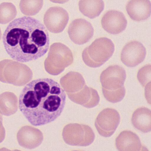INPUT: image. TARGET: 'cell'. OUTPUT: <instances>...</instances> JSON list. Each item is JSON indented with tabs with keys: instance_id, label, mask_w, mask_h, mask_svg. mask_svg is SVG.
Returning a JSON list of instances; mask_svg holds the SVG:
<instances>
[{
	"instance_id": "obj_18",
	"label": "cell",
	"mask_w": 151,
	"mask_h": 151,
	"mask_svg": "<svg viewBox=\"0 0 151 151\" xmlns=\"http://www.w3.org/2000/svg\"><path fill=\"white\" fill-rule=\"evenodd\" d=\"M137 76L139 81L143 87L150 83L151 65H145L140 68L138 71Z\"/></svg>"
},
{
	"instance_id": "obj_16",
	"label": "cell",
	"mask_w": 151,
	"mask_h": 151,
	"mask_svg": "<svg viewBox=\"0 0 151 151\" xmlns=\"http://www.w3.org/2000/svg\"><path fill=\"white\" fill-rule=\"evenodd\" d=\"M17 11L15 6L10 2H3L0 4V24H6L16 17Z\"/></svg>"
},
{
	"instance_id": "obj_7",
	"label": "cell",
	"mask_w": 151,
	"mask_h": 151,
	"mask_svg": "<svg viewBox=\"0 0 151 151\" xmlns=\"http://www.w3.org/2000/svg\"><path fill=\"white\" fill-rule=\"evenodd\" d=\"M94 29L91 24L82 18L73 20L69 25L68 33L71 40L78 45L88 42L93 37Z\"/></svg>"
},
{
	"instance_id": "obj_14",
	"label": "cell",
	"mask_w": 151,
	"mask_h": 151,
	"mask_svg": "<svg viewBox=\"0 0 151 151\" xmlns=\"http://www.w3.org/2000/svg\"><path fill=\"white\" fill-rule=\"evenodd\" d=\"M78 6L80 11L83 15L93 19L99 16L103 10L104 3L101 0H80Z\"/></svg>"
},
{
	"instance_id": "obj_11",
	"label": "cell",
	"mask_w": 151,
	"mask_h": 151,
	"mask_svg": "<svg viewBox=\"0 0 151 151\" xmlns=\"http://www.w3.org/2000/svg\"><path fill=\"white\" fill-rule=\"evenodd\" d=\"M115 145L119 151L144 150L139 138L135 133L125 130L121 132L115 140Z\"/></svg>"
},
{
	"instance_id": "obj_3",
	"label": "cell",
	"mask_w": 151,
	"mask_h": 151,
	"mask_svg": "<svg viewBox=\"0 0 151 151\" xmlns=\"http://www.w3.org/2000/svg\"><path fill=\"white\" fill-rule=\"evenodd\" d=\"M114 50V45L112 41L106 37L96 39L86 48L82 53L85 63L92 68L99 67L107 61Z\"/></svg>"
},
{
	"instance_id": "obj_10",
	"label": "cell",
	"mask_w": 151,
	"mask_h": 151,
	"mask_svg": "<svg viewBox=\"0 0 151 151\" xmlns=\"http://www.w3.org/2000/svg\"><path fill=\"white\" fill-rule=\"evenodd\" d=\"M101 24L103 29L108 32L117 34L125 29L127 20L122 12L116 10L107 11L103 16Z\"/></svg>"
},
{
	"instance_id": "obj_12",
	"label": "cell",
	"mask_w": 151,
	"mask_h": 151,
	"mask_svg": "<svg viewBox=\"0 0 151 151\" xmlns=\"http://www.w3.org/2000/svg\"><path fill=\"white\" fill-rule=\"evenodd\" d=\"M127 12L132 20L140 21L147 19L151 14V3L148 0L129 1L126 6Z\"/></svg>"
},
{
	"instance_id": "obj_9",
	"label": "cell",
	"mask_w": 151,
	"mask_h": 151,
	"mask_svg": "<svg viewBox=\"0 0 151 151\" xmlns=\"http://www.w3.org/2000/svg\"><path fill=\"white\" fill-rule=\"evenodd\" d=\"M72 60V55L70 50L62 43H55L50 46L45 65L47 67H63L69 65Z\"/></svg>"
},
{
	"instance_id": "obj_8",
	"label": "cell",
	"mask_w": 151,
	"mask_h": 151,
	"mask_svg": "<svg viewBox=\"0 0 151 151\" xmlns=\"http://www.w3.org/2000/svg\"><path fill=\"white\" fill-rule=\"evenodd\" d=\"M146 55V49L143 45L137 41H133L124 47L121 52V59L125 65L132 67L143 61Z\"/></svg>"
},
{
	"instance_id": "obj_17",
	"label": "cell",
	"mask_w": 151,
	"mask_h": 151,
	"mask_svg": "<svg viewBox=\"0 0 151 151\" xmlns=\"http://www.w3.org/2000/svg\"><path fill=\"white\" fill-rule=\"evenodd\" d=\"M104 96L108 101L116 103L121 101L124 98L125 90L124 86L116 90H108L102 88Z\"/></svg>"
},
{
	"instance_id": "obj_6",
	"label": "cell",
	"mask_w": 151,
	"mask_h": 151,
	"mask_svg": "<svg viewBox=\"0 0 151 151\" xmlns=\"http://www.w3.org/2000/svg\"><path fill=\"white\" fill-rule=\"evenodd\" d=\"M126 77L125 70L122 67L112 65L102 72L100 81L102 88L108 90H116L124 86Z\"/></svg>"
},
{
	"instance_id": "obj_1",
	"label": "cell",
	"mask_w": 151,
	"mask_h": 151,
	"mask_svg": "<svg viewBox=\"0 0 151 151\" xmlns=\"http://www.w3.org/2000/svg\"><path fill=\"white\" fill-rule=\"evenodd\" d=\"M66 96L65 90L56 81L48 78H38L23 88L19 98V108L31 124L43 125L60 115Z\"/></svg>"
},
{
	"instance_id": "obj_4",
	"label": "cell",
	"mask_w": 151,
	"mask_h": 151,
	"mask_svg": "<svg viewBox=\"0 0 151 151\" xmlns=\"http://www.w3.org/2000/svg\"><path fill=\"white\" fill-rule=\"evenodd\" d=\"M120 121V116L115 109L106 108L102 110L98 115L95 125L101 135L109 137L114 133Z\"/></svg>"
},
{
	"instance_id": "obj_15",
	"label": "cell",
	"mask_w": 151,
	"mask_h": 151,
	"mask_svg": "<svg viewBox=\"0 0 151 151\" xmlns=\"http://www.w3.org/2000/svg\"><path fill=\"white\" fill-rule=\"evenodd\" d=\"M43 5V0H21L19 6L20 11L23 14L31 16L38 13L42 9Z\"/></svg>"
},
{
	"instance_id": "obj_13",
	"label": "cell",
	"mask_w": 151,
	"mask_h": 151,
	"mask_svg": "<svg viewBox=\"0 0 151 151\" xmlns=\"http://www.w3.org/2000/svg\"><path fill=\"white\" fill-rule=\"evenodd\" d=\"M131 122L134 127L143 133L151 130V111L145 107H139L133 113Z\"/></svg>"
},
{
	"instance_id": "obj_19",
	"label": "cell",
	"mask_w": 151,
	"mask_h": 151,
	"mask_svg": "<svg viewBox=\"0 0 151 151\" xmlns=\"http://www.w3.org/2000/svg\"><path fill=\"white\" fill-rule=\"evenodd\" d=\"M1 31L0 28V40L1 39Z\"/></svg>"
},
{
	"instance_id": "obj_5",
	"label": "cell",
	"mask_w": 151,
	"mask_h": 151,
	"mask_svg": "<svg viewBox=\"0 0 151 151\" xmlns=\"http://www.w3.org/2000/svg\"><path fill=\"white\" fill-rule=\"evenodd\" d=\"M69 17L67 12L60 7L55 6L49 8L46 12L43 21L47 29L50 32H61L65 27Z\"/></svg>"
},
{
	"instance_id": "obj_2",
	"label": "cell",
	"mask_w": 151,
	"mask_h": 151,
	"mask_svg": "<svg viewBox=\"0 0 151 151\" xmlns=\"http://www.w3.org/2000/svg\"><path fill=\"white\" fill-rule=\"evenodd\" d=\"M3 42L7 53L21 63L35 60L47 51L50 40L44 26L33 17L24 16L11 22L5 30Z\"/></svg>"
}]
</instances>
